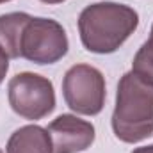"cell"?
I'll list each match as a JSON object with an SVG mask.
<instances>
[{"mask_svg": "<svg viewBox=\"0 0 153 153\" xmlns=\"http://www.w3.org/2000/svg\"><path fill=\"white\" fill-rule=\"evenodd\" d=\"M139 14L116 2H98L87 5L78 18L80 41L93 53H112L134 34Z\"/></svg>", "mask_w": 153, "mask_h": 153, "instance_id": "6da1fadb", "label": "cell"}, {"mask_svg": "<svg viewBox=\"0 0 153 153\" xmlns=\"http://www.w3.org/2000/svg\"><path fill=\"white\" fill-rule=\"evenodd\" d=\"M112 130L119 141L128 144L153 135V87L132 71L117 84Z\"/></svg>", "mask_w": 153, "mask_h": 153, "instance_id": "7a4b0ae2", "label": "cell"}, {"mask_svg": "<svg viewBox=\"0 0 153 153\" xmlns=\"http://www.w3.org/2000/svg\"><path fill=\"white\" fill-rule=\"evenodd\" d=\"M66 105L84 116H96L105 103V78L100 70L89 64L71 66L62 80Z\"/></svg>", "mask_w": 153, "mask_h": 153, "instance_id": "3957f363", "label": "cell"}, {"mask_svg": "<svg viewBox=\"0 0 153 153\" xmlns=\"http://www.w3.org/2000/svg\"><path fill=\"white\" fill-rule=\"evenodd\" d=\"M68 52V36L50 18H30L22 36V57L36 64H53Z\"/></svg>", "mask_w": 153, "mask_h": 153, "instance_id": "277c9868", "label": "cell"}, {"mask_svg": "<svg viewBox=\"0 0 153 153\" xmlns=\"http://www.w3.org/2000/svg\"><path fill=\"white\" fill-rule=\"evenodd\" d=\"M9 105L25 119H41L55 109V93L48 78L36 73H20L9 82Z\"/></svg>", "mask_w": 153, "mask_h": 153, "instance_id": "5b68a950", "label": "cell"}, {"mask_svg": "<svg viewBox=\"0 0 153 153\" xmlns=\"http://www.w3.org/2000/svg\"><path fill=\"white\" fill-rule=\"evenodd\" d=\"M53 153H78L94 141V126L71 114H62L48 125Z\"/></svg>", "mask_w": 153, "mask_h": 153, "instance_id": "8992f818", "label": "cell"}, {"mask_svg": "<svg viewBox=\"0 0 153 153\" xmlns=\"http://www.w3.org/2000/svg\"><path fill=\"white\" fill-rule=\"evenodd\" d=\"M7 153H53L48 130L38 125L18 128L7 143Z\"/></svg>", "mask_w": 153, "mask_h": 153, "instance_id": "52a82bcc", "label": "cell"}, {"mask_svg": "<svg viewBox=\"0 0 153 153\" xmlns=\"http://www.w3.org/2000/svg\"><path fill=\"white\" fill-rule=\"evenodd\" d=\"M30 18L32 16L25 13H9L0 16V48L7 57H22V36Z\"/></svg>", "mask_w": 153, "mask_h": 153, "instance_id": "ba28073f", "label": "cell"}, {"mask_svg": "<svg viewBox=\"0 0 153 153\" xmlns=\"http://www.w3.org/2000/svg\"><path fill=\"white\" fill-rule=\"evenodd\" d=\"M132 73L153 87V38H150L135 53L132 62Z\"/></svg>", "mask_w": 153, "mask_h": 153, "instance_id": "9c48e42d", "label": "cell"}, {"mask_svg": "<svg viewBox=\"0 0 153 153\" xmlns=\"http://www.w3.org/2000/svg\"><path fill=\"white\" fill-rule=\"evenodd\" d=\"M7 70H9V57H7V53L0 48V84H2V80L5 78Z\"/></svg>", "mask_w": 153, "mask_h": 153, "instance_id": "30bf717a", "label": "cell"}, {"mask_svg": "<svg viewBox=\"0 0 153 153\" xmlns=\"http://www.w3.org/2000/svg\"><path fill=\"white\" fill-rule=\"evenodd\" d=\"M132 153H153V144L152 146H143V148H135Z\"/></svg>", "mask_w": 153, "mask_h": 153, "instance_id": "8fae6325", "label": "cell"}, {"mask_svg": "<svg viewBox=\"0 0 153 153\" xmlns=\"http://www.w3.org/2000/svg\"><path fill=\"white\" fill-rule=\"evenodd\" d=\"M41 2H45V4H61L64 0H41Z\"/></svg>", "mask_w": 153, "mask_h": 153, "instance_id": "7c38bea8", "label": "cell"}, {"mask_svg": "<svg viewBox=\"0 0 153 153\" xmlns=\"http://www.w3.org/2000/svg\"><path fill=\"white\" fill-rule=\"evenodd\" d=\"M2 2H9V0H0V4H2Z\"/></svg>", "mask_w": 153, "mask_h": 153, "instance_id": "4fadbf2b", "label": "cell"}, {"mask_svg": "<svg viewBox=\"0 0 153 153\" xmlns=\"http://www.w3.org/2000/svg\"><path fill=\"white\" fill-rule=\"evenodd\" d=\"M152 38H153V27H152Z\"/></svg>", "mask_w": 153, "mask_h": 153, "instance_id": "5bb4252c", "label": "cell"}, {"mask_svg": "<svg viewBox=\"0 0 153 153\" xmlns=\"http://www.w3.org/2000/svg\"><path fill=\"white\" fill-rule=\"evenodd\" d=\"M0 153H2V150H0Z\"/></svg>", "mask_w": 153, "mask_h": 153, "instance_id": "9a60e30c", "label": "cell"}]
</instances>
